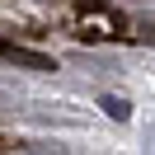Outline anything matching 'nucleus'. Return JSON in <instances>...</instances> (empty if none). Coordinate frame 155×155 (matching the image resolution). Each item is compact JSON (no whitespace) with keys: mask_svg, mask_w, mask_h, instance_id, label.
<instances>
[{"mask_svg":"<svg viewBox=\"0 0 155 155\" xmlns=\"http://www.w3.org/2000/svg\"><path fill=\"white\" fill-rule=\"evenodd\" d=\"M127 38H136V42H150V47H155V19H136Z\"/></svg>","mask_w":155,"mask_h":155,"instance_id":"obj_4","label":"nucleus"},{"mask_svg":"<svg viewBox=\"0 0 155 155\" xmlns=\"http://www.w3.org/2000/svg\"><path fill=\"white\" fill-rule=\"evenodd\" d=\"M14 146H19V141H10V136H0V150H14Z\"/></svg>","mask_w":155,"mask_h":155,"instance_id":"obj_6","label":"nucleus"},{"mask_svg":"<svg viewBox=\"0 0 155 155\" xmlns=\"http://www.w3.org/2000/svg\"><path fill=\"white\" fill-rule=\"evenodd\" d=\"M99 108H104L113 122H127V117H132V104H127V99H117V94H104V99H99Z\"/></svg>","mask_w":155,"mask_h":155,"instance_id":"obj_3","label":"nucleus"},{"mask_svg":"<svg viewBox=\"0 0 155 155\" xmlns=\"http://www.w3.org/2000/svg\"><path fill=\"white\" fill-rule=\"evenodd\" d=\"M0 57L14 61V66H24V71H42V75H52V71H57V57L33 52V47H24V42H5V38H0Z\"/></svg>","mask_w":155,"mask_h":155,"instance_id":"obj_2","label":"nucleus"},{"mask_svg":"<svg viewBox=\"0 0 155 155\" xmlns=\"http://www.w3.org/2000/svg\"><path fill=\"white\" fill-rule=\"evenodd\" d=\"M28 150H33V155H71L61 141H28Z\"/></svg>","mask_w":155,"mask_h":155,"instance_id":"obj_5","label":"nucleus"},{"mask_svg":"<svg viewBox=\"0 0 155 155\" xmlns=\"http://www.w3.org/2000/svg\"><path fill=\"white\" fill-rule=\"evenodd\" d=\"M75 38L80 42H108V38H127V24L117 14H108L99 0H80V14H75Z\"/></svg>","mask_w":155,"mask_h":155,"instance_id":"obj_1","label":"nucleus"}]
</instances>
